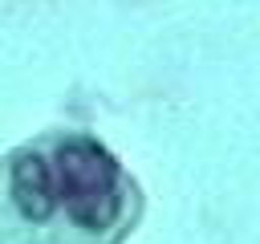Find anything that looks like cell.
Listing matches in <instances>:
<instances>
[{
	"label": "cell",
	"mask_w": 260,
	"mask_h": 244,
	"mask_svg": "<svg viewBox=\"0 0 260 244\" xmlns=\"http://www.w3.org/2000/svg\"><path fill=\"white\" fill-rule=\"evenodd\" d=\"M138 187L89 134L49 130L0 159V244H118Z\"/></svg>",
	"instance_id": "cell-1"
}]
</instances>
